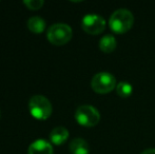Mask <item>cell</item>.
I'll list each match as a JSON object with an SVG mask.
<instances>
[{
  "label": "cell",
  "instance_id": "cell-14",
  "mask_svg": "<svg viewBox=\"0 0 155 154\" xmlns=\"http://www.w3.org/2000/svg\"><path fill=\"white\" fill-rule=\"evenodd\" d=\"M140 154H155V149H147V150L143 151Z\"/></svg>",
  "mask_w": 155,
  "mask_h": 154
},
{
  "label": "cell",
  "instance_id": "cell-7",
  "mask_svg": "<svg viewBox=\"0 0 155 154\" xmlns=\"http://www.w3.org/2000/svg\"><path fill=\"white\" fill-rule=\"evenodd\" d=\"M29 154H54L53 147L45 139H37L29 147Z\"/></svg>",
  "mask_w": 155,
  "mask_h": 154
},
{
  "label": "cell",
  "instance_id": "cell-10",
  "mask_svg": "<svg viewBox=\"0 0 155 154\" xmlns=\"http://www.w3.org/2000/svg\"><path fill=\"white\" fill-rule=\"evenodd\" d=\"M116 39L112 35H104L99 41V49L104 53H112L116 49Z\"/></svg>",
  "mask_w": 155,
  "mask_h": 154
},
{
  "label": "cell",
  "instance_id": "cell-1",
  "mask_svg": "<svg viewBox=\"0 0 155 154\" xmlns=\"http://www.w3.org/2000/svg\"><path fill=\"white\" fill-rule=\"evenodd\" d=\"M134 16L127 8H119L112 13L109 19V27L114 33L124 34L132 28Z\"/></svg>",
  "mask_w": 155,
  "mask_h": 154
},
{
  "label": "cell",
  "instance_id": "cell-5",
  "mask_svg": "<svg viewBox=\"0 0 155 154\" xmlns=\"http://www.w3.org/2000/svg\"><path fill=\"white\" fill-rule=\"evenodd\" d=\"M116 79L114 75L108 72H100L95 74L91 81L93 91L98 94H108L116 87Z\"/></svg>",
  "mask_w": 155,
  "mask_h": 154
},
{
  "label": "cell",
  "instance_id": "cell-11",
  "mask_svg": "<svg viewBox=\"0 0 155 154\" xmlns=\"http://www.w3.org/2000/svg\"><path fill=\"white\" fill-rule=\"evenodd\" d=\"M28 28L35 34H40L45 29V21L39 16H33L28 20Z\"/></svg>",
  "mask_w": 155,
  "mask_h": 154
},
{
  "label": "cell",
  "instance_id": "cell-3",
  "mask_svg": "<svg viewBox=\"0 0 155 154\" xmlns=\"http://www.w3.org/2000/svg\"><path fill=\"white\" fill-rule=\"evenodd\" d=\"M73 31L71 27L65 23H54L49 28L47 38L52 44L63 45L71 40Z\"/></svg>",
  "mask_w": 155,
  "mask_h": 154
},
{
  "label": "cell",
  "instance_id": "cell-4",
  "mask_svg": "<svg viewBox=\"0 0 155 154\" xmlns=\"http://www.w3.org/2000/svg\"><path fill=\"white\" fill-rule=\"evenodd\" d=\"M75 119L82 127L91 128L99 123L100 114L93 106L84 105L77 108L75 112Z\"/></svg>",
  "mask_w": 155,
  "mask_h": 154
},
{
  "label": "cell",
  "instance_id": "cell-2",
  "mask_svg": "<svg viewBox=\"0 0 155 154\" xmlns=\"http://www.w3.org/2000/svg\"><path fill=\"white\" fill-rule=\"evenodd\" d=\"M29 110L34 118L45 120L51 116L53 107L47 97L42 95H34L29 101Z\"/></svg>",
  "mask_w": 155,
  "mask_h": 154
},
{
  "label": "cell",
  "instance_id": "cell-13",
  "mask_svg": "<svg viewBox=\"0 0 155 154\" xmlns=\"http://www.w3.org/2000/svg\"><path fill=\"white\" fill-rule=\"evenodd\" d=\"M23 4L30 10H39L42 8L45 1L43 0H25L23 1Z\"/></svg>",
  "mask_w": 155,
  "mask_h": 154
},
{
  "label": "cell",
  "instance_id": "cell-12",
  "mask_svg": "<svg viewBox=\"0 0 155 154\" xmlns=\"http://www.w3.org/2000/svg\"><path fill=\"white\" fill-rule=\"evenodd\" d=\"M116 92H117V94H118V96L126 98V97H129L132 94L133 87L130 82L121 81L116 86Z\"/></svg>",
  "mask_w": 155,
  "mask_h": 154
},
{
  "label": "cell",
  "instance_id": "cell-6",
  "mask_svg": "<svg viewBox=\"0 0 155 154\" xmlns=\"http://www.w3.org/2000/svg\"><path fill=\"white\" fill-rule=\"evenodd\" d=\"M81 28L86 33L98 35L106 29V21L100 15L87 14L81 20Z\"/></svg>",
  "mask_w": 155,
  "mask_h": 154
},
{
  "label": "cell",
  "instance_id": "cell-8",
  "mask_svg": "<svg viewBox=\"0 0 155 154\" xmlns=\"http://www.w3.org/2000/svg\"><path fill=\"white\" fill-rule=\"evenodd\" d=\"M69 137V131L64 127H56L50 133V140L56 146L62 145Z\"/></svg>",
  "mask_w": 155,
  "mask_h": 154
},
{
  "label": "cell",
  "instance_id": "cell-9",
  "mask_svg": "<svg viewBox=\"0 0 155 154\" xmlns=\"http://www.w3.org/2000/svg\"><path fill=\"white\" fill-rule=\"evenodd\" d=\"M70 152L72 154H89V144L84 138H74L70 144Z\"/></svg>",
  "mask_w": 155,
  "mask_h": 154
},
{
  "label": "cell",
  "instance_id": "cell-15",
  "mask_svg": "<svg viewBox=\"0 0 155 154\" xmlns=\"http://www.w3.org/2000/svg\"><path fill=\"white\" fill-rule=\"evenodd\" d=\"M0 118H1V110H0Z\"/></svg>",
  "mask_w": 155,
  "mask_h": 154
}]
</instances>
